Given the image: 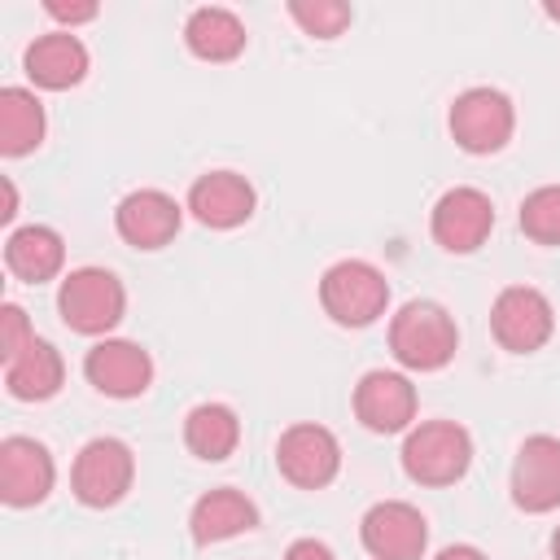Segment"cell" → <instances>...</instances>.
I'll return each mask as SVG.
<instances>
[{
	"instance_id": "cell-1",
	"label": "cell",
	"mask_w": 560,
	"mask_h": 560,
	"mask_svg": "<svg viewBox=\"0 0 560 560\" xmlns=\"http://www.w3.org/2000/svg\"><path fill=\"white\" fill-rule=\"evenodd\" d=\"M389 350L407 372H438L459 350V328L442 302L411 298L389 319Z\"/></svg>"
},
{
	"instance_id": "cell-2",
	"label": "cell",
	"mask_w": 560,
	"mask_h": 560,
	"mask_svg": "<svg viewBox=\"0 0 560 560\" xmlns=\"http://www.w3.org/2000/svg\"><path fill=\"white\" fill-rule=\"evenodd\" d=\"M319 306L341 328H368L389 306V280L363 258H341L319 276Z\"/></svg>"
},
{
	"instance_id": "cell-3",
	"label": "cell",
	"mask_w": 560,
	"mask_h": 560,
	"mask_svg": "<svg viewBox=\"0 0 560 560\" xmlns=\"http://www.w3.org/2000/svg\"><path fill=\"white\" fill-rule=\"evenodd\" d=\"M472 464V438L455 420H420L402 438V472L416 486H455Z\"/></svg>"
},
{
	"instance_id": "cell-4",
	"label": "cell",
	"mask_w": 560,
	"mask_h": 560,
	"mask_svg": "<svg viewBox=\"0 0 560 560\" xmlns=\"http://www.w3.org/2000/svg\"><path fill=\"white\" fill-rule=\"evenodd\" d=\"M57 311H61L66 328H74L83 337H105L109 328H118V319L127 311V289L105 267H74L57 289Z\"/></svg>"
},
{
	"instance_id": "cell-5",
	"label": "cell",
	"mask_w": 560,
	"mask_h": 560,
	"mask_svg": "<svg viewBox=\"0 0 560 560\" xmlns=\"http://www.w3.org/2000/svg\"><path fill=\"white\" fill-rule=\"evenodd\" d=\"M136 477V455L122 438H92L74 455L70 468V490L83 508H114L127 499Z\"/></svg>"
},
{
	"instance_id": "cell-6",
	"label": "cell",
	"mask_w": 560,
	"mask_h": 560,
	"mask_svg": "<svg viewBox=\"0 0 560 560\" xmlns=\"http://www.w3.org/2000/svg\"><path fill=\"white\" fill-rule=\"evenodd\" d=\"M446 122L464 153H499L516 131V109L499 88H468L455 96Z\"/></svg>"
},
{
	"instance_id": "cell-7",
	"label": "cell",
	"mask_w": 560,
	"mask_h": 560,
	"mask_svg": "<svg viewBox=\"0 0 560 560\" xmlns=\"http://www.w3.org/2000/svg\"><path fill=\"white\" fill-rule=\"evenodd\" d=\"M490 328L494 341L512 354H534L551 341L556 332V311L547 302V293H538L534 284H508L494 306H490Z\"/></svg>"
},
{
	"instance_id": "cell-8",
	"label": "cell",
	"mask_w": 560,
	"mask_h": 560,
	"mask_svg": "<svg viewBox=\"0 0 560 560\" xmlns=\"http://www.w3.org/2000/svg\"><path fill=\"white\" fill-rule=\"evenodd\" d=\"M276 468L298 490H324L341 472V442L324 424H289L276 442Z\"/></svg>"
},
{
	"instance_id": "cell-9",
	"label": "cell",
	"mask_w": 560,
	"mask_h": 560,
	"mask_svg": "<svg viewBox=\"0 0 560 560\" xmlns=\"http://www.w3.org/2000/svg\"><path fill=\"white\" fill-rule=\"evenodd\" d=\"M359 538L372 560H420L429 547V521L402 499H381L363 512Z\"/></svg>"
},
{
	"instance_id": "cell-10",
	"label": "cell",
	"mask_w": 560,
	"mask_h": 560,
	"mask_svg": "<svg viewBox=\"0 0 560 560\" xmlns=\"http://www.w3.org/2000/svg\"><path fill=\"white\" fill-rule=\"evenodd\" d=\"M494 228V201L481 188H446L429 214V232L446 254H472Z\"/></svg>"
},
{
	"instance_id": "cell-11",
	"label": "cell",
	"mask_w": 560,
	"mask_h": 560,
	"mask_svg": "<svg viewBox=\"0 0 560 560\" xmlns=\"http://www.w3.org/2000/svg\"><path fill=\"white\" fill-rule=\"evenodd\" d=\"M512 503L521 512H556L560 508V438L551 433H534L521 442L516 459H512Z\"/></svg>"
},
{
	"instance_id": "cell-12",
	"label": "cell",
	"mask_w": 560,
	"mask_h": 560,
	"mask_svg": "<svg viewBox=\"0 0 560 560\" xmlns=\"http://www.w3.org/2000/svg\"><path fill=\"white\" fill-rule=\"evenodd\" d=\"M83 376L105 398H140L153 385V359L144 346L122 337H101L83 354Z\"/></svg>"
},
{
	"instance_id": "cell-13",
	"label": "cell",
	"mask_w": 560,
	"mask_h": 560,
	"mask_svg": "<svg viewBox=\"0 0 560 560\" xmlns=\"http://www.w3.org/2000/svg\"><path fill=\"white\" fill-rule=\"evenodd\" d=\"M52 481H57V464H52V455H48L44 442L22 438V433H13V438L0 442V499L9 508H35V503H44L48 490H52Z\"/></svg>"
},
{
	"instance_id": "cell-14",
	"label": "cell",
	"mask_w": 560,
	"mask_h": 560,
	"mask_svg": "<svg viewBox=\"0 0 560 560\" xmlns=\"http://www.w3.org/2000/svg\"><path fill=\"white\" fill-rule=\"evenodd\" d=\"M184 210L162 188H136L114 206V228L131 249H162L175 241Z\"/></svg>"
},
{
	"instance_id": "cell-15",
	"label": "cell",
	"mask_w": 560,
	"mask_h": 560,
	"mask_svg": "<svg viewBox=\"0 0 560 560\" xmlns=\"http://www.w3.org/2000/svg\"><path fill=\"white\" fill-rule=\"evenodd\" d=\"M354 416L372 433H402L416 420V385L402 372L372 368L354 385Z\"/></svg>"
},
{
	"instance_id": "cell-16",
	"label": "cell",
	"mask_w": 560,
	"mask_h": 560,
	"mask_svg": "<svg viewBox=\"0 0 560 560\" xmlns=\"http://www.w3.org/2000/svg\"><path fill=\"white\" fill-rule=\"evenodd\" d=\"M254 184L241 175V171H206L192 179L188 188V210L201 228H214V232H228V228H241L249 214H254Z\"/></svg>"
},
{
	"instance_id": "cell-17",
	"label": "cell",
	"mask_w": 560,
	"mask_h": 560,
	"mask_svg": "<svg viewBox=\"0 0 560 560\" xmlns=\"http://www.w3.org/2000/svg\"><path fill=\"white\" fill-rule=\"evenodd\" d=\"M258 525V508L249 494H241L236 486H214L206 490L192 512H188V534L197 547H210V542H223V538H236V534H249Z\"/></svg>"
},
{
	"instance_id": "cell-18",
	"label": "cell",
	"mask_w": 560,
	"mask_h": 560,
	"mask_svg": "<svg viewBox=\"0 0 560 560\" xmlns=\"http://www.w3.org/2000/svg\"><path fill=\"white\" fill-rule=\"evenodd\" d=\"M22 66H26V74H31L35 88L66 92V88L83 83V74H88V48H83V39L74 31H48V35H39L26 48Z\"/></svg>"
},
{
	"instance_id": "cell-19",
	"label": "cell",
	"mask_w": 560,
	"mask_h": 560,
	"mask_svg": "<svg viewBox=\"0 0 560 560\" xmlns=\"http://www.w3.org/2000/svg\"><path fill=\"white\" fill-rule=\"evenodd\" d=\"M66 262V241L57 228L48 223H26V228H13L9 241H4V267L26 280V284H44L61 271Z\"/></svg>"
},
{
	"instance_id": "cell-20",
	"label": "cell",
	"mask_w": 560,
	"mask_h": 560,
	"mask_svg": "<svg viewBox=\"0 0 560 560\" xmlns=\"http://www.w3.org/2000/svg\"><path fill=\"white\" fill-rule=\"evenodd\" d=\"M66 381V363H61V350L44 337H35L18 359L4 363V389L9 398L18 402H44L61 389Z\"/></svg>"
},
{
	"instance_id": "cell-21",
	"label": "cell",
	"mask_w": 560,
	"mask_h": 560,
	"mask_svg": "<svg viewBox=\"0 0 560 560\" xmlns=\"http://www.w3.org/2000/svg\"><path fill=\"white\" fill-rule=\"evenodd\" d=\"M245 39H249L245 22L232 9H219V4L192 9L188 22H184V44L201 61H236L245 52Z\"/></svg>"
},
{
	"instance_id": "cell-22",
	"label": "cell",
	"mask_w": 560,
	"mask_h": 560,
	"mask_svg": "<svg viewBox=\"0 0 560 560\" xmlns=\"http://www.w3.org/2000/svg\"><path fill=\"white\" fill-rule=\"evenodd\" d=\"M241 442V420L228 402H197L188 416H184V446L206 459V464H219L236 451Z\"/></svg>"
},
{
	"instance_id": "cell-23",
	"label": "cell",
	"mask_w": 560,
	"mask_h": 560,
	"mask_svg": "<svg viewBox=\"0 0 560 560\" xmlns=\"http://www.w3.org/2000/svg\"><path fill=\"white\" fill-rule=\"evenodd\" d=\"M48 131L44 105L31 88H4L0 92V153L4 158H22L31 149H39Z\"/></svg>"
},
{
	"instance_id": "cell-24",
	"label": "cell",
	"mask_w": 560,
	"mask_h": 560,
	"mask_svg": "<svg viewBox=\"0 0 560 560\" xmlns=\"http://www.w3.org/2000/svg\"><path fill=\"white\" fill-rule=\"evenodd\" d=\"M521 232L538 245H560V184H542L521 201Z\"/></svg>"
},
{
	"instance_id": "cell-25",
	"label": "cell",
	"mask_w": 560,
	"mask_h": 560,
	"mask_svg": "<svg viewBox=\"0 0 560 560\" xmlns=\"http://www.w3.org/2000/svg\"><path fill=\"white\" fill-rule=\"evenodd\" d=\"M289 18L311 35V39H337L346 26H350V4L341 0H293L289 4Z\"/></svg>"
},
{
	"instance_id": "cell-26",
	"label": "cell",
	"mask_w": 560,
	"mask_h": 560,
	"mask_svg": "<svg viewBox=\"0 0 560 560\" xmlns=\"http://www.w3.org/2000/svg\"><path fill=\"white\" fill-rule=\"evenodd\" d=\"M31 341H35V332H31V324H26V311H22L18 302H4V306H0V359H4V363L18 359Z\"/></svg>"
},
{
	"instance_id": "cell-27",
	"label": "cell",
	"mask_w": 560,
	"mask_h": 560,
	"mask_svg": "<svg viewBox=\"0 0 560 560\" xmlns=\"http://www.w3.org/2000/svg\"><path fill=\"white\" fill-rule=\"evenodd\" d=\"M44 13H48V18H57V22H66V26L74 31V26L92 22L101 9H96L92 0H48V4H44Z\"/></svg>"
},
{
	"instance_id": "cell-28",
	"label": "cell",
	"mask_w": 560,
	"mask_h": 560,
	"mask_svg": "<svg viewBox=\"0 0 560 560\" xmlns=\"http://www.w3.org/2000/svg\"><path fill=\"white\" fill-rule=\"evenodd\" d=\"M284 560H337V556H332V547L319 542V538H293L289 551H284Z\"/></svg>"
},
{
	"instance_id": "cell-29",
	"label": "cell",
	"mask_w": 560,
	"mask_h": 560,
	"mask_svg": "<svg viewBox=\"0 0 560 560\" xmlns=\"http://www.w3.org/2000/svg\"><path fill=\"white\" fill-rule=\"evenodd\" d=\"M433 560H490L481 547H472V542H451V547H442Z\"/></svg>"
},
{
	"instance_id": "cell-30",
	"label": "cell",
	"mask_w": 560,
	"mask_h": 560,
	"mask_svg": "<svg viewBox=\"0 0 560 560\" xmlns=\"http://www.w3.org/2000/svg\"><path fill=\"white\" fill-rule=\"evenodd\" d=\"M18 214V188H13V179H4V210H0V219L9 223Z\"/></svg>"
},
{
	"instance_id": "cell-31",
	"label": "cell",
	"mask_w": 560,
	"mask_h": 560,
	"mask_svg": "<svg viewBox=\"0 0 560 560\" xmlns=\"http://www.w3.org/2000/svg\"><path fill=\"white\" fill-rule=\"evenodd\" d=\"M551 560H560V525H556V534H551Z\"/></svg>"
},
{
	"instance_id": "cell-32",
	"label": "cell",
	"mask_w": 560,
	"mask_h": 560,
	"mask_svg": "<svg viewBox=\"0 0 560 560\" xmlns=\"http://www.w3.org/2000/svg\"><path fill=\"white\" fill-rule=\"evenodd\" d=\"M542 13H547L551 22H560V4H542Z\"/></svg>"
}]
</instances>
